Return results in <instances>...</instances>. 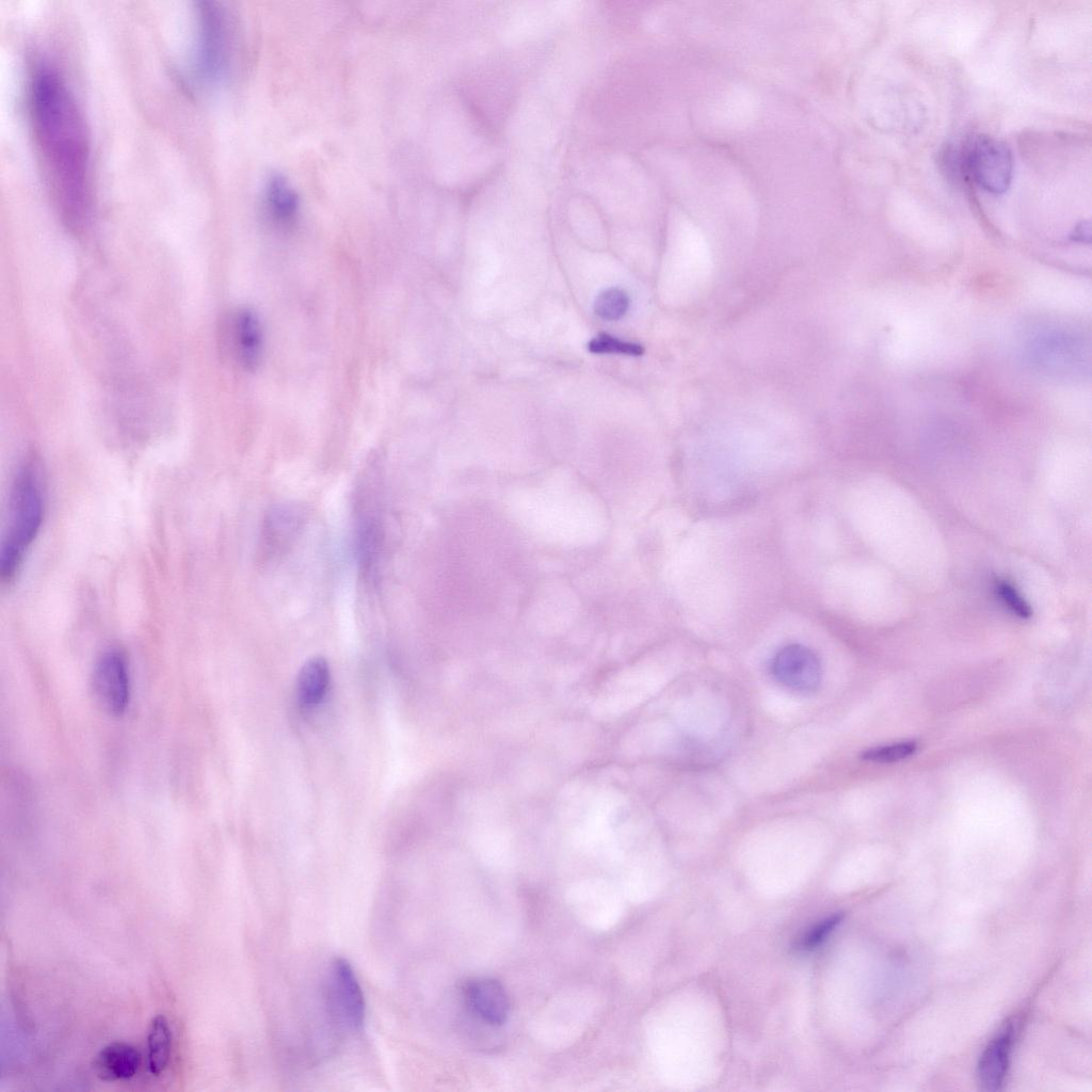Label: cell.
Wrapping results in <instances>:
<instances>
[{"label":"cell","mask_w":1092,"mask_h":1092,"mask_svg":"<svg viewBox=\"0 0 1092 1092\" xmlns=\"http://www.w3.org/2000/svg\"><path fill=\"white\" fill-rule=\"evenodd\" d=\"M30 129L52 202L63 222L82 229L92 213V148L83 112L48 63L32 67L27 92Z\"/></svg>","instance_id":"obj_1"},{"label":"cell","mask_w":1092,"mask_h":1092,"mask_svg":"<svg viewBox=\"0 0 1092 1092\" xmlns=\"http://www.w3.org/2000/svg\"><path fill=\"white\" fill-rule=\"evenodd\" d=\"M46 510V481L38 456L28 455L13 479L0 550V577L10 584L18 575L36 539Z\"/></svg>","instance_id":"obj_2"},{"label":"cell","mask_w":1092,"mask_h":1092,"mask_svg":"<svg viewBox=\"0 0 1092 1092\" xmlns=\"http://www.w3.org/2000/svg\"><path fill=\"white\" fill-rule=\"evenodd\" d=\"M195 18V75L205 83H216L229 69L232 25L227 11L212 0L197 2Z\"/></svg>","instance_id":"obj_3"},{"label":"cell","mask_w":1092,"mask_h":1092,"mask_svg":"<svg viewBox=\"0 0 1092 1092\" xmlns=\"http://www.w3.org/2000/svg\"><path fill=\"white\" fill-rule=\"evenodd\" d=\"M324 990L325 1007L334 1025L348 1032L358 1031L364 1024L366 1006L359 982L347 960L336 959L332 963Z\"/></svg>","instance_id":"obj_4"},{"label":"cell","mask_w":1092,"mask_h":1092,"mask_svg":"<svg viewBox=\"0 0 1092 1092\" xmlns=\"http://www.w3.org/2000/svg\"><path fill=\"white\" fill-rule=\"evenodd\" d=\"M964 167L985 191L1001 194L1009 188L1013 174V160L1009 147L986 135L976 136L968 145Z\"/></svg>","instance_id":"obj_5"},{"label":"cell","mask_w":1092,"mask_h":1092,"mask_svg":"<svg viewBox=\"0 0 1092 1092\" xmlns=\"http://www.w3.org/2000/svg\"><path fill=\"white\" fill-rule=\"evenodd\" d=\"M771 673L785 688L808 694L815 692L821 682L822 668L816 653L802 644L782 647L772 658Z\"/></svg>","instance_id":"obj_6"},{"label":"cell","mask_w":1092,"mask_h":1092,"mask_svg":"<svg viewBox=\"0 0 1092 1092\" xmlns=\"http://www.w3.org/2000/svg\"><path fill=\"white\" fill-rule=\"evenodd\" d=\"M94 693L103 709L123 714L130 698V676L125 655L117 648L102 653L93 673Z\"/></svg>","instance_id":"obj_7"},{"label":"cell","mask_w":1092,"mask_h":1092,"mask_svg":"<svg viewBox=\"0 0 1092 1092\" xmlns=\"http://www.w3.org/2000/svg\"><path fill=\"white\" fill-rule=\"evenodd\" d=\"M463 998L469 1011L491 1026L508 1019L510 1001L502 984L492 978H475L463 986Z\"/></svg>","instance_id":"obj_8"},{"label":"cell","mask_w":1092,"mask_h":1092,"mask_svg":"<svg viewBox=\"0 0 1092 1092\" xmlns=\"http://www.w3.org/2000/svg\"><path fill=\"white\" fill-rule=\"evenodd\" d=\"M230 340L237 362L247 371L258 368L262 356V330L257 315L240 308L230 319Z\"/></svg>","instance_id":"obj_9"},{"label":"cell","mask_w":1092,"mask_h":1092,"mask_svg":"<svg viewBox=\"0 0 1092 1092\" xmlns=\"http://www.w3.org/2000/svg\"><path fill=\"white\" fill-rule=\"evenodd\" d=\"M302 509L294 504H279L267 515L262 529V544L270 556H277L293 542L303 525Z\"/></svg>","instance_id":"obj_10"},{"label":"cell","mask_w":1092,"mask_h":1092,"mask_svg":"<svg viewBox=\"0 0 1092 1092\" xmlns=\"http://www.w3.org/2000/svg\"><path fill=\"white\" fill-rule=\"evenodd\" d=\"M141 1065V1054L131 1044L112 1042L97 1054L94 1071L103 1081H121L132 1078Z\"/></svg>","instance_id":"obj_11"},{"label":"cell","mask_w":1092,"mask_h":1092,"mask_svg":"<svg viewBox=\"0 0 1092 1092\" xmlns=\"http://www.w3.org/2000/svg\"><path fill=\"white\" fill-rule=\"evenodd\" d=\"M1012 1043V1030L1006 1029L995 1037L982 1053L977 1074L983 1090H1000L1008 1070Z\"/></svg>","instance_id":"obj_12"},{"label":"cell","mask_w":1092,"mask_h":1092,"mask_svg":"<svg viewBox=\"0 0 1092 1092\" xmlns=\"http://www.w3.org/2000/svg\"><path fill=\"white\" fill-rule=\"evenodd\" d=\"M264 204L271 219L278 224L292 222L298 214L300 198L285 176L271 174L264 184Z\"/></svg>","instance_id":"obj_13"},{"label":"cell","mask_w":1092,"mask_h":1092,"mask_svg":"<svg viewBox=\"0 0 1092 1092\" xmlns=\"http://www.w3.org/2000/svg\"><path fill=\"white\" fill-rule=\"evenodd\" d=\"M330 667L323 657H312L300 670L296 693L300 704L310 708L324 697L330 684Z\"/></svg>","instance_id":"obj_14"},{"label":"cell","mask_w":1092,"mask_h":1092,"mask_svg":"<svg viewBox=\"0 0 1092 1092\" xmlns=\"http://www.w3.org/2000/svg\"><path fill=\"white\" fill-rule=\"evenodd\" d=\"M172 1050V1031L167 1018L158 1014L151 1018L147 1032V1065L154 1076L166 1070Z\"/></svg>","instance_id":"obj_15"},{"label":"cell","mask_w":1092,"mask_h":1092,"mask_svg":"<svg viewBox=\"0 0 1092 1092\" xmlns=\"http://www.w3.org/2000/svg\"><path fill=\"white\" fill-rule=\"evenodd\" d=\"M629 307V298L619 288H609L600 292L594 302L595 314L608 321L621 319Z\"/></svg>","instance_id":"obj_16"},{"label":"cell","mask_w":1092,"mask_h":1092,"mask_svg":"<svg viewBox=\"0 0 1092 1092\" xmlns=\"http://www.w3.org/2000/svg\"><path fill=\"white\" fill-rule=\"evenodd\" d=\"M590 352L595 354L619 353L625 355L640 356L644 353L641 344L620 340L613 336L601 333L588 343Z\"/></svg>","instance_id":"obj_17"},{"label":"cell","mask_w":1092,"mask_h":1092,"mask_svg":"<svg viewBox=\"0 0 1092 1092\" xmlns=\"http://www.w3.org/2000/svg\"><path fill=\"white\" fill-rule=\"evenodd\" d=\"M915 750L916 744L914 742H900L868 750L863 754V757L870 761L892 762L911 756Z\"/></svg>","instance_id":"obj_18"},{"label":"cell","mask_w":1092,"mask_h":1092,"mask_svg":"<svg viewBox=\"0 0 1092 1092\" xmlns=\"http://www.w3.org/2000/svg\"><path fill=\"white\" fill-rule=\"evenodd\" d=\"M841 920L840 914L830 916L809 929L798 943V947L809 950L820 945Z\"/></svg>","instance_id":"obj_19"},{"label":"cell","mask_w":1092,"mask_h":1092,"mask_svg":"<svg viewBox=\"0 0 1092 1092\" xmlns=\"http://www.w3.org/2000/svg\"><path fill=\"white\" fill-rule=\"evenodd\" d=\"M997 594L1016 615L1027 617L1030 615V608L1009 583L999 581L996 584Z\"/></svg>","instance_id":"obj_20"}]
</instances>
